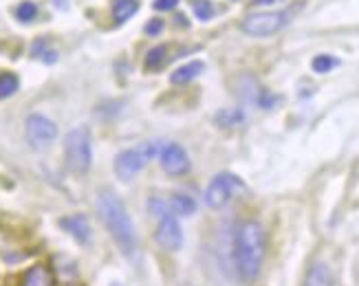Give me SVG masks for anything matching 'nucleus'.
Masks as SVG:
<instances>
[{
  "mask_svg": "<svg viewBox=\"0 0 359 286\" xmlns=\"http://www.w3.org/2000/svg\"><path fill=\"white\" fill-rule=\"evenodd\" d=\"M267 253V233L258 220H245L233 233V266L245 282H254Z\"/></svg>",
  "mask_w": 359,
  "mask_h": 286,
  "instance_id": "nucleus-1",
  "label": "nucleus"
},
{
  "mask_svg": "<svg viewBox=\"0 0 359 286\" xmlns=\"http://www.w3.org/2000/svg\"><path fill=\"white\" fill-rule=\"evenodd\" d=\"M97 212L100 218L106 225L108 233L117 243L123 256L133 258L139 249V238L137 229L133 225V218L126 210L123 200L113 192V189H100L97 192Z\"/></svg>",
  "mask_w": 359,
  "mask_h": 286,
  "instance_id": "nucleus-2",
  "label": "nucleus"
},
{
  "mask_svg": "<svg viewBox=\"0 0 359 286\" xmlns=\"http://www.w3.org/2000/svg\"><path fill=\"white\" fill-rule=\"evenodd\" d=\"M161 148H163L161 141H144V143H139V146H135V148L121 150L115 156V163H113L117 179L123 181V183L133 181L137 174L152 161L154 156H159Z\"/></svg>",
  "mask_w": 359,
  "mask_h": 286,
  "instance_id": "nucleus-3",
  "label": "nucleus"
},
{
  "mask_svg": "<svg viewBox=\"0 0 359 286\" xmlns=\"http://www.w3.org/2000/svg\"><path fill=\"white\" fill-rule=\"evenodd\" d=\"M65 163L73 174H86L93 165V137L86 125H77L65 137Z\"/></svg>",
  "mask_w": 359,
  "mask_h": 286,
  "instance_id": "nucleus-4",
  "label": "nucleus"
},
{
  "mask_svg": "<svg viewBox=\"0 0 359 286\" xmlns=\"http://www.w3.org/2000/svg\"><path fill=\"white\" fill-rule=\"evenodd\" d=\"M293 9L285 11H260V13H249L247 18L241 20V31L249 38H269L280 34L293 18Z\"/></svg>",
  "mask_w": 359,
  "mask_h": 286,
  "instance_id": "nucleus-5",
  "label": "nucleus"
},
{
  "mask_svg": "<svg viewBox=\"0 0 359 286\" xmlns=\"http://www.w3.org/2000/svg\"><path fill=\"white\" fill-rule=\"evenodd\" d=\"M245 187L243 179L231 172H218L205 189V205L210 210H223L225 205Z\"/></svg>",
  "mask_w": 359,
  "mask_h": 286,
  "instance_id": "nucleus-6",
  "label": "nucleus"
},
{
  "mask_svg": "<svg viewBox=\"0 0 359 286\" xmlns=\"http://www.w3.org/2000/svg\"><path fill=\"white\" fill-rule=\"evenodd\" d=\"M25 139L34 150H44L57 139V123L40 113L29 115L25 121Z\"/></svg>",
  "mask_w": 359,
  "mask_h": 286,
  "instance_id": "nucleus-7",
  "label": "nucleus"
},
{
  "mask_svg": "<svg viewBox=\"0 0 359 286\" xmlns=\"http://www.w3.org/2000/svg\"><path fill=\"white\" fill-rule=\"evenodd\" d=\"M157 220H159V225H157V231H154V238H157L159 247L165 251H179L183 247V227L179 218L172 212H165Z\"/></svg>",
  "mask_w": 359,
  "mask_h": 286,
  "instance_id": "nucleus-8",
  "label": "nucleus"
},
{
  "mask_svg": "<svg viewBox=\"0 0 359 286\" xmlns=\"http://www.w3.org/2000/svg\"><path fill=\"white\" fill-rule=\"evenodd\" d=\"M159 161L170 177H183L190 170V156H187L185 148L179 146V143H165L159 152Z\"/></svg>",
  "mask_w": 359,
  "mask_h": 286,
  "instance_id": "nucleus-9",
  "label": "nucleus"
},
{
  "mask_svg": "<svg viewBox=\"0 0 359 286\" xmlns=\"http://www.w3.org/2000/svg\"><path fill=\"white\" fill-rule=\"evenodd\" d=\"M60 227L65 229L71 238H75L80 245H88L90 238H93V229H90V222L86 216L82 214H71V216H65L60 220Z\"/></svg>",
  "mask_w": 359,
  "mask_h": 286,
  "instance_id": "nucleus-10",
  "label": "nucleus"
},
{
  "mask_svg": "<svg viewBox=\"0 0 359 286\" xmlns=\"http://www.w3.org/2000/svg\"><path fill=\"white\" fill-rule=\"evenodd\" d=\"M168 207L170 212H172L177 218H187V216H194L196 210H198V205H196V198H192L190 194H172L168 200Z\"/></svg>",
  "mask_w": 359,
  "mask_h": 286,
  "instance_id": "nucleus-11",
  "label": "nucleus"
},
{
  "mask_svg": "<svg viewBox=\"0 0 359 286\" xmlns=\"http://www.w3.org/2000/svg\"><path fill=\"white\" fill-rule=\"evenodd\" d=\"M203 71H205V64L201 60H190L187 64L179 67L172 75H170V82L175 86H183V84H190L192 79H196Z\"/></svg>",
  "mask_w": 359,
  "mask_h": 286,
  "instance_id": "nucleus-12",
  "label": "nucleus"
},
{
  "mask_svg": "<svg viewBox=\"0 0 359 286\" xmlns=\"http://www.w3.org/2000/svg\"><path fill=\"white\" fill-rule=\"evenodd\" d=\"M20 286H53V275H51V271L46 266L36 264L22 275Z\"/></svg>",
  "mask_w": 359,
  "mask_h": 286,
  "instance_id": "nucleus-13",
  "label": "nucleus"
},
{
  "mask_svg": "<svg viewBox=\"0 0 359 286\" xmlns=\"http://www.w3.org/2000/svg\"><path fill=\"white\" fill-rule=\"evenodd\" d=\"M139 11V0H113V20L117 25L128 22Z\"/></svg>",
  "mask_w": 359,
  "mask_h": 286,
  "instance_id": "nucleus-14",
  "label": "nucleus"
},
{
  "mask_svg": "<svg viewBox=\"0 0 359 286\" xmlns=\"http://www.w3.org/2000/svg\"><path fill=\"white\" fill-rule=\"evenodd\" d=\"M31 55L40 62H44V64H55L57 57H60V53L55 49H51V44L46 38H38L34 42V46H31Z\"/></svg>",
  "mask_w": 359,
  "mask_h": 286,
  "instance_id": "nucleus-15",
  "label": "nucleus"
},
{
  "mask_svg": "<svg viewBox=\"0 0 359 286\" xmlns=\"http://www.w3.org/2000/svg\"><path fill=\"white\" fill-rule=\"evenodd\" d=\"M214 121H216V125H221V128H233V125L245 121V113L241 108H223L216 113Z\"/></svg>",
  "mask_w": 359,
  "mask_h": 286,
  "instance_id": "nucleus-16",
  "label": "nucleus"
},
{
  "mask_svg": "<svg viewBox=\"0 0 359 286\" xmlns=\"http://www.w3.org/2000/svg\"><path fill=\"white\" fill-rule=\"evenodd\" d=\"M306 286H333V278L326 264H313L306 275Z\"/></svg>",
  "mask_w": 359,
  "mask_h": 286,
  "instance_id": "nucleus-17",
  "label": "nucleus"
},
{
  "mask_svg": "<svg viewBox=\"0 0 359 286\" xmlns=\"http://www.w3.org/2000/svg\"><path fill=\"white\" fill-rule=\"evenodd\" d=\"M337 67H339V57H335L331 53H320L311 60V69H313V73H318V75H326Z\"/></svg>",
  "mask_w": 359,
  "mask_h": 286,
  "instance_id": "nucleus-18",
  "label": "nucleus"
},
{
  "mask_svg": "<svg viewBox=\"0 0 359 286\" xmlns=\"http://www.w3.org/2000/svg\"><path fill=\"white\" fill-rule=\"evenodd\" d=\"M20 88V79L15 73L11 71H5V73H0V100H7L11 97V95H15Z\"/></svg>",
  "mask_w": 359,
  "mask_h": 286,
  "instance_id": "nucleus-19",
  "label": "nucleus"
},
{
  "mask_svg": "<svg viewBox=\"0 0 359 286\" xmlns=\"http://www.w3.org/2000/svg\"><path fill=\"white\" fill-rule=\"evenodd\" d=\"M168 62V46L159 44V46H152L146 55V71H157L161 69Z\"/></svg>",
  "mask_w": 359,
  "mask_h": 286,
  "instance_id": "nucleus-20",
  "label": "nucleus"
},
{
  "mask_svg": "<svg viewBox=\"0 0 359 286\" xmlns=\"http://www.w3.org/2000/svg\"><path fill=\"white\" fill-rule=\"evenodd\" d=\"M13 15H15V20H18V22L29 25V22L36 20L38 5L34 3V0H22V3H18V7L13 9Z\"/></svg>",
  "mask_w": 359,
  "mask_h": 286,
  "instance_id": "nucleus-21",
  "label": "nucleus"
},
{
  "mask_svg": "<svg viewBox=\"0 0 359 286\" xmlns=\"http://www.w3.org/2000/svg\"><path fill=\"white\" fill-rule=\"evenodd\" d=\"M194 15L201 20V22H210L214 15H216V9H214V3H210V0H194Z\"/></svg>",
  "mask_w": 359,
  "mask_h": 286,
  "instance_id": "nucleus-22",
  "label": "nucleus"
},
{
  "mask_svg": "<svg viewBox=\"0 0 359 286\" xmlns=\"http://www.w3.org/2000/svg\"><path fill=\"white\" fill-rule=\"evenodd\" d=\"M163 29H165V22H163L161 18H152V20L146 22L144 34H146V36H159Z\"/></svg>",
  "mask_w": 359,
  "mask_h": 286,
  "instance_id": "nucleus-23",
  "label": "nucleus"
},
{
  "mask_svg": "<svg viewBox=\"0 0 359 286\" xmlns=\"http://www.w3.org/2000/svg\"><path fill=\"white\" fill-rule=\"evenodd\" d=\"M177 5H179V0H154L152 3V7L157 11H172L177 9Z\"/></svg>",
  "mask_w": 359,
  "mask_h": 286,
  "instance_id": "nucleus-24",
  "label": "nucleus"
},
{
  "mask_svg": "<svg viewBox=\"0 0 359 286\" xmlns=\"http://www.w3.org/2000/svg\"><path fill=\"white\" fill-rule=\"evenodd\" d=\"M280 3H285V0H252V7H264V5H280Z\"/></svg>",
  "mask_w": 359,
  "mask_h": 286,
  "instance_id": "nucleus-25",
  "label": "nucleus"
},
{
  "mask_svg": "<svg viewBox=\"0 0 359 286\" xmlns=\"http://www.w3.org/2000/svg\"><path fill=\"white\" fill-rule=\"evenodd\" d=\"M111 286H123V284H119V282H113Z\"/></svg>",
  "mask_w": 359,
  "mask_h": 286,
  "instance_id": "nucleus-26",
  "label": "nucleus"
}]
</instances>
